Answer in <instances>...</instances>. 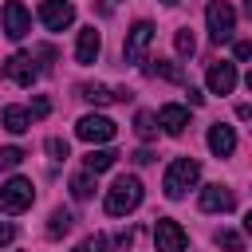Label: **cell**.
Instances as JSON below:
<instances>
[{
  "label": "cell",
  "instance_id": "27",
  "mask_svg": "<svg viewBox=\"0 0 252 252\" xmlns=\"http://www.w3.org/2000/svg\"><path fill=\"white\" fill-rule=\"evenodd\" d=\"M47 154H51L55 161H63V158H67V142H63V138H47Z\"/></svg>",
  "mask_w": 252,
  "mask_h": 252
},
{
  "label": "cell",
  "instance_id": "10",
  "mask_svg": "<svg viewBox=\"0 0 252 252\" xmlns=\"http://www.w3.org/2000/svg\"><path fill=\"white\" fill-rule=\"evenodd\" d=\"M4 75H8L12 83H20V87H32L39 71H35V63H32V55L16 51V55H8V59H4Z\"/></svg>",
  "mask_w": 252,
  "mask_h": 252
},
{
  "label": "cell",
  "instance_id": "9",
  "mask_svg": "<svg viewBox=\"0 0 252 252\" xmlns=\"http://www.w3.org/2000/svg\"><path fill=\"white\" fill-rule=\"evenodd\" d=\"M28 32H32L28 8H24L20 0H8V4H4V35H8V39H24Z\"/></svg>",
  "mask_w": 252,
  "mask_h": 252
},
{
  "label": "cell",
  "instance_id": "31",
  "mask_svg": "<svg viewBox=\"0 0 252 252\" xmlns=\"http://www.w3.org/2000/svg\"><path fill=\"white\" fill-rule=\"evenodd\" d=\"M236 118H240V122H248V126H252V102H240V106H236Z\"/></svg>",
  "mask_w": 252,
  "mask_h": 252
},
{
  "label": "cell",
  "instance_id": "18",
  "mask_svg": "<svg viewBox=\"0 0 252 252\" xmlns=\"http://www.w3.org/2000/svg\"><path fill=\"white\" fill-rule=\"evenodd\" d=\"M114 158H118L114 150H91V154H87V173H102V169H110Z\"/></svg>",
  "mask_w": 252,
  "mask_h": 252
},
{
  "label": "cell",
  "instance_id": "33",
  "mask_svg": "<svg viewBox=\"0 0 252 252\" xmlns=\"http://www.w3.org/2000/svg\"><path fill=\"white\" fill-rule=\"evenodd\" d=\"M244 16H248V20H252V0H244Z\"/></svg>",
  "mask_w": 252,
  "mask_h": 252
},
{
  "label": "cell",
  "instance_id": "17",
  "mask_svg": "<svg viewBox=\"0 0 252 252\" xmlns=\"http://www.w3.org/2000/svg\"><path fill=\"white\" fill-rule=\"evenodd\" d=\"M0 122H4V130H12V134L32 130V114H28L24 106H4V110H0Z\"/></svg>",
  "mask_w": 252,
  "mask_h": 252
},
{
  "label": "cell",
  "instance_id": "20",
  "mask_svg": "<svg viewBox=\"0 0 252 252\" xmlns=\"http://www.w3.org/2000/svg\"><path fill=\"white\" fill-rule=\"evenodd\" d=\"M134 130H138V138L150 142V138L158 134V118H154L150 110H138V114H134Z\"/></svg>",
  "mask_w": 252,
  "mask_h": 252
},
{
  "label": "cell",
  "instance_id": "6",
  "mask_svg": "<svg viewBox=\"0 0 252 252\" xmlns=\"http://www.w3.org/2000/svg\"><path fill=\"white\" fill-rule=\"evenodd\" d=\"M75 134H79L83 142L98 146V142H110V138H114V122H110L106 114H83V118L75 122Z\"/></svg>",
  "mask_w": 252,
  "mask_h": 252
},
{
  "label": "cell",
  "instance_id": "14",
  "mask_svg": "<svg viewBox=\"0 0 252 252\" xmlns=\"http://www.w3.org/2000/svg\"><path fill=\"white\" fill-rule=\"evenodd\" d=\"M98 51H102V35H98L94 28H83L79 39H75V59H79V63H94Z\"/></svg>",
  "mask_w": 252,
  "mask_h": 252
},
{
  "label": "cell",
  "instance_id": "5",
  "mask_svg": "<svg viewBox=\"0 0 252 252\" xmlns=\"http://www.w3.org/2000/svg\"><path fill=\"white\" fill-rule=\"evenodd\" d=\"M150 43H154V24H150V20H138V24L126 32V47H122L126 63H146Z\"/></svg>",
  "mask_w": 252,
  "mask_h": 252
},
{
  "label": "cell",
  "instance_id": "4",
  "mask_svg": "<svg viewBox=\"0 0 252 252\" xmlns=\"http://www.w3.org/2000/svg\"><path fill=\"white\" fill-rule=\"evenodd\" d=\"M32 201H35V189L28 177H12L0 185V213H24L32 209Z\"/></svg>",
  "mask_w": 252,
  "mask_h": 252
},
{
  "label": "cell",
  "instance_id": "8",
  "mask_svg": "<svg viewBox=\"0 0 252 252\" xmlns=\"http://www.w3.org/2000/svg\"><path fill=\"white\" fill-rule=\"evenodd\" d=\"M39 20H43V28L63 32V28L75 24V4L71 0H43L39 4Z\"/></svg>",
  "mask_w": 252,
  "mask_h": 252
},
{
  "label": "cell",
  "instance_id": "26",
  "mask_svg": "<svg viewBox=\"0 0 252 252\" xmlns=\"http://www.w3.org/2000/svg\"><path fill=\"white\" fill-rule=\"evenodd\" d=\"M213 240H217L220 248H228V252H240V248H244V244H240V236H236L232 228H217V236H213Z\"/></svg>",
  "mask_w": 252,
  "mask_h": 252
},
{
  "label": "cell",
  "instance_id": "7",
  "mask_svg": "<svg viewBox=\"0 0 252 252\" xmlns=\"http://www.w3.org/2000/svg\"><path fill=\"white\" fill-rule=\"evenodd\" d=\"M154 244H158V252H185L189 236H185V228H181L177 220L161 217V220L154 224Z\"/></svg>",
  "mask_w": 252,
  "mask_h": 252
},
{
  "label": "cell",
  "instance_id": "32",
  "mask_svg": "<svg viewBox=\"0 0 252 252\" xmlns=\"http://www.w3.org/2000/svg\"><path fill=\"white\" fill-rule=\"evenodd\" d=\"M244 232L252 236V209H248V217H244Z\"/></svg>",
  "mask_w": 252,
  "mask_h": 252
},
{
  "label": "cell",
  "instance_id": "12",
  "mask_svg": "<svg viewBox=\"0 0 252 252\" xmlns=\"http://www.w3.org/2000/svg\"><path fill=\"white\" fill-rule=\"evenodd\" d=\"M205 79H209V91H213V94H232V87H236V67L220 59V63L209 67Z\"/></svg>",
  "mask_w": 252,
  "mask_h": 252
},
{
  "label": "cell",
  "instance_id": "13",
  "mask_svg": "<svg viewBox=\"0 0 252 252\" xmlns=\"http://www.w3.org/2000/svg\"><path fill=\"white\" fill-rule=\"evenodd\" d=\"M158 126L165 130V134H185V126H189V110L185 106H177V102H165L161 106V114H158Z\"/></svg>",
  "mask_w": 252,
  "mask_h": 252
},
{
  "label": "cell",
  "instance_id": "28",
  "mask_svg": "<svg viewBox=\"0 0 252 252\" xmlns=\"http://www.w3.org/2000/svg\"><path fill=\"white\" fill-rule=\"evenodd\" d=\"M16 240V224H8V220H0V248H8Z\"/></svg>",
  "mask_w": 252,
  "mask_h": 252
},
{
  "label": "cell",
  "instance_id": "30",
  "mask_svg": "<svg viewBox=\"0 0 252 252\" xmlns=\"http://www.w3.org/2000/svg\"><path fill=\"white\" fill-rule=\"evenodd\" d=\"M232 51H236V59H252V39H240Z\"/></svg>",
  "mask_w": 252,
  "mask_h": 252
},
{
  "label": "cell",
  "instance_id": "21",
  "mask_svg": "<svg viewBox=\"0 0 252 252\" xmlns=\"http://www.w3.org/2000/svg\"><path fill=\"white\" fill-rule=\"evenodd\" d=\"M150 71H154V75H161V79H169V83H181V79H185V75H181V67H177V63H169V59H154V63H150Z\"/></svg>",
  "mask_w": 252,
  "mask_h": 252
},
{
  "label": "cell",
  "instance_id": "19",
  "mask_svg": "<svg viewBox=\"0 0 252 252\" xmlns=\"http://www.w3.org/2000/svg\"><path fill=\"white\" fill-rule=\"evenodd\" d=\"M71 224H75V217H71L67 209H55V213H51V220H47V236H55V240H59L63 232H71Z\"/></svg>",
  "mask_w": 252,
  "mask_h": 252
},
{
  "label": "cell",
  "instance_id": "35",
  "mask_svg": "<svg viewBox=\"0 0 252 252\" xmlns=\"http://www.w3.org/2000/svg\"><path fill=\"white\" fill-rule=\"evenodd\" d=\"M244 83H248V91H252V71H248V79H244Z\"/></svg>",
  "mask_w": 252,
  "mask_h": 252
},
{
  "label": "cell",
  "instance_id": "23",
  "mask_svg": "<svg viewBox=\"0 0 252 252\" xmlns=\"http://www.w3.org/2000/svg\"><path fill=\"white\" fill-rule=\"evenodd\" d=\"M173 47H177V55H193V51H197V39H193V32H189V28H177V35H173Z\"/></svg>",
  "mask_w": 252,
  "mask_h": 252
},
{
  "label": "cell",
  "instance_id": "29",
  "mask_svg": "<svg viewBox=\"0 0 252 252\" xmlns=\"http://www.w3.org/2000/svg\"><path fill=\"white\" fill-rule=\"evenodd\" d=\"M47 110H51V102H47V98H35V102H32V110H28V114H32V118H43V114H47Z\"/></svg>",
  "mask_w": 252,
  "mask_h": 252
},
{
  "label": "cell",
  "instance_id": "25",
  "mask_svg": "<svg viewBox=\"0 0 252 252\" xmlns=\"http://www.w3.org/2000/svg\"><path fill=\"white\" fill-rule=\"evenodd\" d=\"M75 252H110V240H106L102 232H94V236L79 240V244H75Z\"/></svg>",
  "mask_w": 252,
  "mask_h": 252
},
{
  "label": "cell",
  "instance_id": "2",
  "mask_svg": "<svg viewBox=\"0 0 252 252\" xmlns=\"http://www.w3.org/2000/svg\"><path fill=\"white\" fill-rule=\"evenodd\" d=\"M197 177H201V161H197V158H177V161L165 169V181H161V185H165V197H169V201H181V197L197 185Z\"/></svg>",
  "mask_w": 252,
  "mask_h": 252
},
{
  "label": "cell",
  "instance_id": "1",
  "mask_svg": "<svg viewBox=\"0 0 252 252\" xmlns=\"http://www.w3.org/2000/svg\"><path fill=\"white\" fill-rule=\"evenodd\" d=\"M138 205H142V181H138L134 173L118 177V181L106 189V213H110V217H126V213H134Z\"/></svg>",
  "mask_w": 252,
  "mask_h": 252
},
{
  "label": "cell",
  "instance_id": "3",
  "mask_svg": "<svg viewBox=\"0 0 252 252\" xmlns=\"http://www.w3.org/2000/svg\"><path fill=\"white\" fill-rule=\"evenodd\" d=\"M205 24H209L213 43L232 39V32H236V12H232V4H224V0H209V8H205Z\"/></svg>",
  "mask_w": 252,
  "mask_h": 252
},
{
  "label": "cell",
  "instance_id": "24",
  "mask_svg": "<svg viewBox=\"0 0 252 252\" xmlns=\"http://www.w3.org/2000/svg\"><path fill=\"white\" fill-rule=\"evenodd\" d=\"M24 158H28V154H24L20 146H0V169H16Z\"/></svg>",
  "mask_w": 252,
  "mask_h": 252
},
{
  "label": "cell",
  "instance_id": "16",
  "mask_svg": "<svg viewBox=\"0 0 252 252\" xmlns=\"http://www.w3.org/2000/svg\"><path fill=\"white\" fill-rule=\"evenodd\" d=\"M209 150H213L217 158H228V154L236 150V130H232V126H224V122L209 126Z\"/></svg>",
  "mask_w": 252,
  "mask_h": 252
},
{
  "label": "cell",
  "instance_id": "22",
  "mask_svg": "<svg viewBox=\"0 0 252 252\" xmlns=\"http://www.w3.org/2000/svg\"><path fill=\"white\" fill-rule=\"evenodd\" d=\"M94 193V181H91V173H79V177H71V197L75 201H87Z\"/></svg>",
  "mask_w": 252,
  "mask_h": 252
},
{
  "label": "cell",
  "instance_id": "15",
  "mask_svg": "<svg viewBox=\"0 0 252 252\" xmlns=\"http://www.w3.org/2000/svg\"><path fill=\"white\" fill-rule=\"evenodd\" d=\"M79 98H87V102H94V106H106V102H126V98H134L130 91H106V87H98V83H83L79 87Z\"/></svg>",
  "mask_w": 252,
  "mask_h": 252
},
{
  "label": "cell",
  "instance_id": "34",
  "mask_svg": "<svg viewBox=\"0 0 252 252\" xmlns=\"http://www.w3.org/2000/svg\"><path fill=\"white\" fill-rule=\"evenodd\" d=\"M161 4H165V8H173V4H181V0H161Z\"/></svg>",
  "mask_w": 252,
  "mask_h": 252
},
{
  "label": "cell",
  "instance_id": "11",
  "mask_svg": "<svg viewBox=\"0 0 252 252\" xmlns=\"http://www.w3.org/2000/svg\"><path fill=\"white\" fill-rule=\"evenodd\" d=\"M232 205H236V197H232L228 185H205L201 189V209L205 213H232Z\"/></svg>",
  "mask_w": 252,
  "mask_h": 252
}]
</instances>
